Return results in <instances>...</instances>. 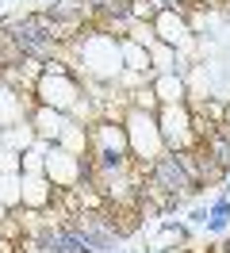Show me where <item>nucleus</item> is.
I'll return each mask as SVG.
<instances>
[{"mask_svg":"<svg viewBox=\"0 0 230 253\" xmlns=\"http://www.w3.org/2000/svg\"><path fill=\"white\" fill-rule=\"evenodd\" d=\"M89 158L96 161V165L131 161L127 130H123L119 119H96V123H89Z\"/></svg>","mask_w":230,"mask_h":253,"instance_id":"nucleus-5","label":"nucleus"},{"mask_svg":"<svg viewBox=\"0 0 230 253\" xmlns=\"http://www.w3.org/2000/svg\"><path fill=\"white\" fill-rule=\"evenodd\" d=\"M230 226V196H219L211 204V215H207V222H203V230H211V234H223Z\"/></svg>","mask_w":230,"mask_h":253,"instance_id":"nucleus-17","label":"nucleus"},{"mask_svg":"<svg viewBox=\"0 0 230 253\" xmlns=\"http://www.w3.org/2000/svg\"><path fill=\"white\" fill-rule=\"evenodd\" d=\"M184 12H188V8L165 4V8L153 16V35H157V42H165V46H173V50H188L196 42V31H192V23H188Z\"/></svg>","mask_w":230,"mask_h":253,"instance_id":"nucleus-8","label":"nucleus"},{"mask_svg":"<svg viewBox=\"0 0 230 253\" xmlns=\"http://www.w3.org/2000/svg\"><path fill=\"white\" fill-rule=\"evenodd\" d=\"M146 253H153V250H146Z\"/></svg>","mask_w":230,"mask_h":253,"instance_id":"nucleus-22","label":"nucleus"},{"mask_svg":"<svg viewBox=\"0 0 230 253\" xmlns=\"http://www.w3.org/2000/svg\"><path fill=\"white\" fill-rule=\"evenodd\" d=\"M35 142H39V138H35V126H31V119H27V123H19V126L0 130V146H8V150H15V154H27Z\"/></svg>","mask_w":230,"mask_h":253,"instance_id":"nucleus-15","label":"nucleus"},{"mask_svg":"<svg viewBox=\"0 0 230 253\" xmlns=\"http://www.w3.org/2000/svg\"><path fill=\"white\" fill-rule=\"evenodd\" d=\"M31 96H35V104L69 115V111L85 100V81H81V73H77L69 62L54 58V62L43 65V73H39V81H35Z\"/></svg>","mask_w":230,"mask_h":253,"instance_id":"nucleus-1","label":"nucleus"},{"mask_svg":"<svg viewBox=\"0 0 230 253\" xmlns=\"http://www.w3.org/2000/svg\"><path fill=\"white\" fill-rule=\"evenodd\" d=\"M0 173L19 176V173H23V154H15V150H8V146H0Z\"/></svg>","mask_w":230,"mask_h":253,"instance_id":"nucleus-18","label":"nucleus"},{"mask_svg":"<svg viewBox=\"0 0 230 253\" xmlns=\"http://www.w3.org/2000/svg\"><path fill=\"white\" fill-rule=\"evenodd\" d=\"M123 130H127V146H131V161L150 169L153 161L165 154V138H161V126H157V108H131L123 111Z\"/></svg>","mask_w":230,"mask_h":253,"instance_id":"nucleus-2","label":"nucleus"},{"mask_svg":"<svg viewBox=\"0 0 230 253\" xmlns=\"http://www.w3.org/2000/svg\"><path fill=\"white\" fill-rule=\"evenodd\" d=\"M146 184L157 188L161 196H173V200H184V196L199 192V184L192 180V173L184 169V161H181L177 150H165V154L146 169Z\"/></svg>","mask_w":230,"mask_h":253,"instance_id":"nucleus-3","label":"nucleus"},{"mask_svg":"<svg viewBox=\"0 0 230 253\" xmlns=\"http://www.w3.org/2000/svg\"><path fill=\"white\" fill-rule=\"evenodd\" d=\"M69 226H73L77 234L85 238V246L92 253H119V230H115V222L107 215V207H96V211H73L69 215Z\"/></svg>","mask_w":230,"mask_h":253,"instance_id":"nucleus-4","label":"nucleus"},{"mask_svg":"<svg viewBox=\"0 0 230 253\" xmlns=\"http://www.w3.org/2000/svg\"><path fill=\"white\" fill-rule=\"evenodd\" d=\"M227 81H230V69H227Z\"/></svg>","mask_w":230,"mask_h":253,"instance_id":"nucleus-21","label":"nucleus"},{"mask_svg":"<svg viewBox=\"0 0 230 253\" xmlns=\"http://www.w3.org/2000/svg\"><path fill=\"white\" fill-rule=\"evenodd\" d=\"M4 219H8V207H4V204H0V222H4Z\"/></svg>","mask_w":230,"mask_h":253,"instance_id":"nucleus-20","label":"nucleus"},{"mask_svg":"<svg viewBox=\"0 0 230 253\" xmlns=\"http://www.w3.org/2000/svg\"><path fill=\"white\" fill-rule=\"evenodd\" d=\"M58 146H61V150H69V154H77V158H89V126L77 123V119H69V126L61 130Z\"/></svg>","mask_w":230,"mask_h":253,"instance_id":"nucleus-14","label":"nucleus"},{"mask_svg":"<svg viewBox=\"0 0 230 253\" xmlns=\"http://www.w3.org/2000/svg\"><path fill=\"white\" fill-rule=\"evenodd\" d=\"M31 111H35V96H31V92H19L15 84H8V81L0 77V130L27 123Z\"/></svg>","mask_w":230,"mask_h":253,"instance_id":"nucleus-9","label":"nucleus"},{"mask_svg":"<svg viewBox=\"0 0 230 253\" xmlns=\"http://www.w3.org/2000/svg\"><path fill=\"white\" fill-rule=\"evenodd\" d=\"M43 173L58 192L77 188L85 176H92V158H77L69 150H61L58 142H50L46 146V158H43Z\"/></svg>","mask_w":230,"mask_h":253,"instance_id":"nucleus-6","label":"nucleus"},{"mask_svg":"<svg viewBox=\"0 0 230 253\" xmlns=\"http://www.w3.org/2000/svg\"><path fill=\"white\" fill-rule=\"evenodd\" d=\"M184 242H188V226H181V222H169L165 230H161V234L150 242V250H153V253H169L173 246L181 250Z\"/></svg>","mask_w":230,"mask_h":253,"instance_id":"nucleus-16","label":"nucleus"},{"mask_svg":"<svg viewBox=\"0 0 230 253\" xmlns=\"http://www.w3.org/2000/svg\"><path fill=\"white\" fill-rule=\"evenodd\" d=\"M19 184H23V200H19L23 211H50L58 200V188L46 180V173H19Z\"/></svg>","mask_w":230,"mask_h":253,"instance_id":"nucleus-10","label":"nucleus"},{"mask_svg":"<svg viewBox=\"0 0 230 253\" xmlns=\"http://www.w3.org/2000/svg\"><path fill=\"white\" fill-rule=\"evenodd\" d=\"M96 16H127V4L131 0H89Z\"/></svg>","mask_w":230,"mask_h":253,"instance_id":"nucleus-19","label":"nucleus"},{"mask_svg":"<svg viewBox=\"0 0 230 253\" xmlns=\"http://www.w3.org/2000/svg\"><path fill=\"white\" fill-rule=\"evenodd\" d=\"M150 88H153L157 108H165V104H184V100H188V81H184V73H153Z\"/></svg>","mask_w":230,"mask_h":253,"instance_id":"nucleus-12","label":"nucleus"},{"mask_svg":"<svg viewBox=\"0 0 230 253\" xmlns=\"http://www.w3.org/2000/svg\"><path fill=\"white\" fill-rule=\"evenodd\" d=\"M119 58H123V69L131 73H142V77L153 81V65H150V46H138L131 39H119Z\"/></svg>","mask_w":230,"mask_h":253,"instance_id":"nucleus-13","label":"nucleus"},{"mask_svg":"<svg viewBox=\"0 0 230 253\" xmlns=\"http://www.w3.org/2000/svg\"><path fill=\"white\" fill-rule=\"evenodd\" d=\"M157 126H161L165 150H177V154H181V150H196L199 146L188 100H184V104H165V108H157Z\"/></svg>","mask_w":230,"mask_h":253,"instance_id":"nucleus-7","label":"nucleus"},{"mask_svg":"<svg viewBox=\"0 0 230 253\" xmlns=\"http://www.w3.org/2000/svg\"><path fill=\"white\" fill-rule=\"evenodd\" d=\"M31 126H35V138H43V142H58L61 130L69 126V115H65V111H54V108L35 104V111H31Z\"/></svg>","mask_w":230,"mask_h":253,"instance_id":"nucleus-11","label":"nucleus"}]
</instances>
